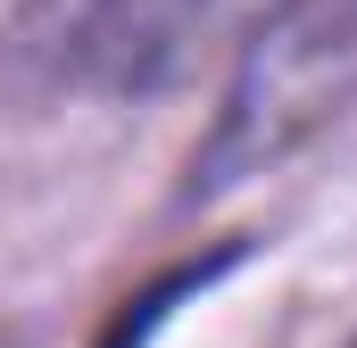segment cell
<instances>
[{
    "instance_id": "2",
    "label": "cell",
    "mask_w": 357,
    "mask_h": 348,
    "mask_svg": "<svg viewBox=\"0 0 357 348\" xmlns=\"http://www.w3.org/2000/svg\"><path fill=\"white\" fill-rule=\"evenodd\" d=\"M241 0H42L33 50L91 91H158Z\"/></svg>"
},
{
    "instance_id": "1",
    "label": "cell",
    "mask_w": 357,
    "mask_h": 348,
    "mask_svg": "<svg viewBox=\"0 0 357 348\" xmlns=\"http://www.w3.org/2000/svg\"><path fill=\"white\" fill-rule=\"evenodd\" d=\"M357 91V0H274L233 58L216 125L191 150L183 199H216L307 150Z\"/></svg>"
}]
</instances>
